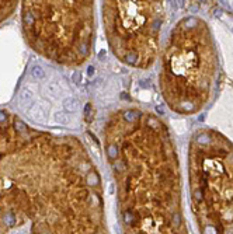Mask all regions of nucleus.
<instances>
[{"label": "nucleus", "mask_w": 233, "mask_h": 234, "mask_svg": "<svg viewBox=\"0 0 233 234\" xmlns=\"http://www.w3.org/2000/svg\"><path fill=\"white\" fill-rule=\"evenodd\" d=\"M63 108L68 111V112H76L79 109V102L76 98L73 97H68L63 100Z\"/></svg>", "instance_id": "obj_1"}, {"label": "nucleus", "mask_w": 233, "mask_h": 234, "mask_svg": "<svg viewBox=\"0 0 233 234\" xmlns=\"http://www.w3.org/2000/svg\"><path fill=\"white\" fill-rule=\"evenodd\" d=\"M30 73H31V76L34 79H44L45 77V72H44V69L39 65H34L31 67V70H30Z\"/></svg>", "instance_id": "obj_2"}, {"label": "nucleus", "mask_w": 233, "mask_h": 234, "mask_svg": "<svg viewBox=\"0 0 233 234\" xmlns=\"http://www.w3.org/2000/svg\"><path fill=\"white\" fill-rule=\"evenodd\" d=\"M55 118H56L58 122H61V123H63V125H66V123H69L70 122V115H68L66 112H56Z\"/></svg>", "instance_id": "obj_3"}, {"label": "nucleus", "mask_w": 233, "mask_h": 234, "mask_svg": "<svg viewBox=\"0 0 233 234\" xmlns=\"http://www.w3.org/2000/svg\"><path fill=\"white\" fill-rule=\"evenodd\" d=\"M107 153H108V156H110L111 160H114L115 157H117V154H118V150H117V146L115 145H111L108 149H107Z\"/></svg>", "instance_id": "obj_4"}, {"label": "nucleus", "mask_w": 233, "mask_h": 234, "mask_svg": "<svg viewBox=\"0 0 233 234\" xmlns=\"http://www.w3.org/2000/svg\"><path fill=\"white\" fill-rule=\"evenodd\" d=\"M138 117H139V114L136 112V111H128V112H125V119L127 121H135Z\"/></svg>", "instance_id": "obj_5"}, {"label": "nucleus", "mask_w": 233, "mask_h": 234, "mask_svg": "<svg viewBox=\"0 0 233 234\" xmlns=\"http://www.w3.org/2000/svg\"><path fill=\"white\" fill-rule=\"evenodd\" d=\"M4 223H6L7 226H14V224H16V216H13V214H6V216H4Z\"/></svg>", "instance_id": "obj_6"}, {"label": "nucleus", "mask_w": 233, "mask_h": 234, "mask_svg": "<svg viewBox=\"0 0 233 234\" xmlns=\"http://www.w3.org/2000/svg\"><path fill=\"white\" fill-rule=\"evenodd\" d=\"M134 219H135V216H134L129 210H128L127 213H125V216H124V220H125L127 224H132V223H134Z\"/></svg>", "instance_id": "obj_7"}, {"label": "nucleus", "mask_w": 233, "mask_h": 234, "mask_svg": "<svg viewBox=\"0 0 233 234\" xmlns=\"http://www.w3.org/2000/svg\"><path fill=\"white\" fill-rule=\"evenodd\" d=\"M14 128H16L17 130H20V132L25 130V125H24V122H21L20 119H16V121H14Z\"/></svg>", "instance_id": "obj_8"}, {"label": "nucleus", "mask_w": 233, "mask_h": 234, "mask_svg": "<svg viewBox=\"0 0 233 234\" xmlns=\"http://www.w3.org/2000/svg\"><path fill=\"white\" fill-rule=\"evenodd\" d=\"M87 181H89V184L93 185V184H97V182H98V178H97V175H96L94 173H90V174H89V177H87Z\"/></svg>", "instance_id": "obj_9"}, {"label": "nucleus", "mask_w": 233, "mask_h": 234, "mask_svg": "<svg viewBox=\"0 0 233 234\" xmlns=\"http://www.w3.org/2000/svg\"><path fill=\"white\" fill-rule=\"evenodd\" d=\"M90 111H91V105H90V104H87L86 107H84V114H86V119H87V121H91V118H90Z\"/></svg>", "instance_id": "obj_10"}, {"label": "nucleus", "mask_w": 233, "mask_h": 234, "mask_svg": "<svg viewBox=\"0 0 233 234\" xmlns=\"http://www.w3.org/2000/svg\"><path fill=\"white\" fill-rule=\"evenodd\" d=\"M147 122H149V125H153V128H157V126H159V122L156 121L155 118H149Z\"/></svg>", "instance_id": "obj_11"}, {"label": "nucleus", "mask_w": 233, "mask_h": 234, "mask_svg": "<svg viewBox=\"0 0 233 234\" xmlns=\"http://www.w3.org/2000/svg\"><path fill=\"white\" fill-rule=\"evenodd\" d=\"M72 80H73L74 83H79V81H80V73H79V72H74L73 76H72Z\"/></svg>", "instance_id": "obj_12"}, {"label": "nucleus", "mask_w": 233, "mask_h": 234, "mask_svg": "<svg viewBox=\"0 0 233 234\" xmlns=\"http://www.w3.org/2000/svg\"><path fill=\"white\" fill-rule=\"evenodd\" d=\"M6 119H7V115H6V112H4V111H0V123L6 122Z\"/></svg>", "instance_id": "obj_13"}, {"label": "nucleus", "mask_w": 233, "mask_h": 234, "mask_svg": "<svg viewBox=\"0 0 233 234\" xmlns=\"http://www.w3.org/2000/svg\"><path fill=\"white\" fill-rule=\"evenodd\" d=\"M93 74H94V67L93 66H89V67H87V76L91 77Z\"/></svg>", "instance_id": "obj_14"}, {"label": "nucleus", "mask_w": 233, "mask_h": 234, "mask_svg": "<svg viewBox=\"0 0 233 234\" xmlns=\"http://www.w3.org/2000/svg\"><path fill=\"white\" fill-rule=\"evenodd\" d=\"M108 192H110V194H112V192H114V186H112V184H111L110 188H108Z\"/></svg>", "instance_id": "obj_15"}, {"label": "nucleus", "mask_w": 233, "mask_h": 234, "mask_svg": "<svg viewBox=\"0 0 233 234\" xmlns=\"http://www.w3.org/2000/svg\"><path fill=\"white\" fill-rule=\"evenodd\" d=\"M157 111H159V112H162V114L164 112V111H163V108H160V107H157Z\"/></svg>", "instance_id": "obj_16"}]
</instances>
